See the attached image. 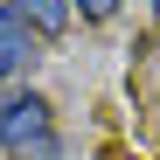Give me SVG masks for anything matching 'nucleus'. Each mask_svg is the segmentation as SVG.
I'll list each match as a JSON object with an SVG mask.
<instances>
[{
	"label": "nucleus",
	"instance_id": "obj_1",
	"mask_svg": "<svg viewBox=\"0 0 160 160\" xmlns=\"http://www.w3.org/2000/svg\"><path fill=\"white\" fill-rule=\"evenodd\" d=\"M42 132H49V98L14 91L7 104H0V153H21L28 139H42Z\"/></svg>",
	"mask_w": 160,
	"mask_h": 160
},
{
	"label": "nucleus",
	"instance_id": "obj_2",
	"mask_svg": "<svg viewBox=\"0 0 160 160\" xmlns=\"http://www.w3.org/2000/svg\"><path fill=\"white\" fill-rule=\"evenodd\" d=\"M35 70V35L7 0H0V77H28Z\"/></svg>",
	"mask_w": 160,
	"mask_h": 160
},
{
	"label": "nucleus",
	"instance_id": "obj_3",
	"mask_svg": "<svg viewBox=\"0 0 160 160\" xmlns=\"http://www.w3.org/2000/svg\"><path fill=\"white\" fill-rule=\"evenodd\" d=\"M7 7L28 14L35 35H63V28H70V0H7Z\"/></svg>",
	"mask_w": 160,
	"mask_h": 160
},
{
	"label": "nucleus",
	"instance_id": "obj_4",
	"mask_svg": "<svg viewBox=\"0 0 160 160\" xmlns=\"http://www.w3.org/2000/svg\"><path fill=\"white\" fill-rule=\"evenodd\" d=\"M7 160H63V146H56V132H42V139H28V146L7 153Z\"/></svg>",
	"mask_w": 160,
	"mask_h": 160
},
{
	"label": "nucleus",
	"instance_id": "obj_5",
	"mask_svg": "<svg viewBox=\"0 0 160 160\" xmlns=\"http://www.w3.org/2000/svg\"><path fill=\"white\" fill-rule=\"evenodd\" d=\"M70 14H84V21H112L118 0H70Z\"/></svg>",
	"mask_w": 160,
	"mask_h": 160
},
{
	"label": "nucleus",
	"instance_id": "obj_6",
	"mask_svg": "<svg viewBox=\"0 0 160 160\" xmlns=\"http://www.w3.org/2000/svg\"><path fill=\"white\" fill-rule=\"evenodd\" d=\"M153 14H160V0H153Z\"/></svg>",
	"mask_w": 160,
	"mask_h": 160
}]
</instances>
